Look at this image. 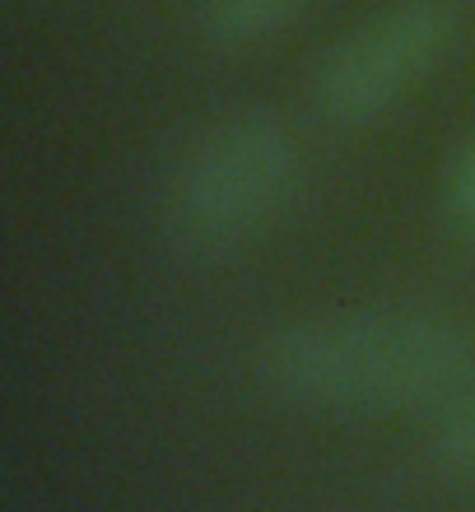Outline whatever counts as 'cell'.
Segmentation results:
<instances>
[{
	"label": "cell",
	"mask_w": 475,
	"mask_h": 512,
	"mask_svg": "<svg viewBox=\"0 0 475 512\" xmlns=\"http://www.w3.org/2000/svg\"><path fill=\"white\" fill-rule=\"evenodd\" d=\"M471 373L475 345L462 326L406 303L317 312L271 331L257 354V378L275 401L326 419L434 415Z\"/></svg>",
	"instance_id": "cell-1"
},
{
	"label": "cell",
	"mask_w": 475,
	"mask_h": 512,
	"mask_svg": "<svg viewBox=\"0 0 475 512\" xmlns=\"http://www.w3.org/2000/svg\"><path fill=\"white\" fill-rule=\"evenodd\" d=\"M303 177V145L275 112H233L205 126L163 187V229L191 261H229L266 238Z\"/></svg>",
	"instance_id": "cell-2"
},
{
	"label": "cell",
	"mask_w": 475,
	"mask_h": 512,
	"mask_svg": "<svg viewBox=\"0 0 475 512\" xmlns=\"http://www.w3.org/2000/svg\"><path fill=\"white\" fill-rule=\"evenodd\" d=\"M462 33L457 0H392L340 33L313 66V108L336 131H368L406 108Z\"/></svg>",
	"instance_id": "cell-3"
},
{
	"label": "cell",
	"mask_w": 475,
	"mask_h": 512,
	"mask_svg": "<svg viewBox=\"0 0 475 512\" xmlns=\"http://www.w3.org/2000/svg\"><path fill=\"white\" fill-rule=\"evenodd\" d=\"M313 0H196V28L210 47L252 52L299 24Z\"/></svg>",
	"instance_id": "cell-4"
},
{
	"label": "cell",
	"mask_w": 475,
	"mask_h": 512,
	"mask_svg": "<svg viewBox=\"0 0 475 512\" xmlns=\"http://www.w3.org/2000/svg\"><path fill=\"white\" fill-rule=\"evenodd\" d=\"M429 452L448 475L475 480V373L429 415Z\"/></svg>",
	"instance_id": "cell-5"
},
{
	"label": "cell",
	"mask_w": 475,
	"mask_h": 512,
	"mask_svg": "<svg viewBox=\"0 0 475 512\" xmlns=\"http://www.w3.org/2000/svg\"><path fill=\"white\" fill-rule=\"evenodd\" d=\"M443 215L466 243H475V135L452 149L443 168Z\"/></svg>",
	"instance_id": "cell-6"
}]
</instances>
